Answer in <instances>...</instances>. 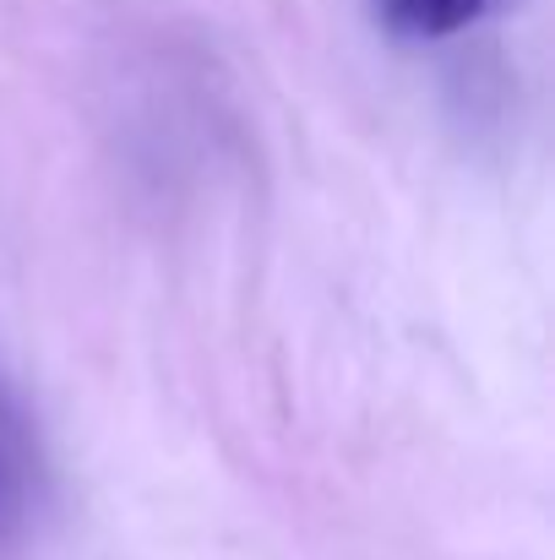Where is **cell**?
<instances>
[{
	"instance_id": "1",
	"label": "cell",
	"mask_w": 555,
	"mask_h": 560,
	"mask_svg": "<svg viewBox=\"0 0 555 560\" xmlns=\"http://www.w3.org/2000/svg\"><path fill=\"white\" fill-rule=\"evenodd\" d=\"M44 441L22 392L0 375V545H16L44 506Z\"/></svg>"
},
{
	"instance_id": "2",
	"label": "cell",
	"mask_w": 555,
	"mask_h": 560,
	"mask_svg": "<svg viewBox=\"0 0 555 560\" xmlns=\"http://www.w3.org/2000/svg\"><path fill=\"white\" fill-rule=\"evenodd\" d=\"M529 0H375V16L397 38H452L490 16H507Z\"/></svg>"
}]
</instances>
